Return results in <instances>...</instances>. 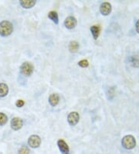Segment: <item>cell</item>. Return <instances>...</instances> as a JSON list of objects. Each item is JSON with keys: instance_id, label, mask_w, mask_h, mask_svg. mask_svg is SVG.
<instances>
[{"instance_id": "obj_1", "label": "cell", "mask_w": 139, "mask_h": 154, "mask_svg": "<svg viewBox=\"0 0 139 154\" xmlns=\"http://www.w3.org/2000/svg\"><path fill=\"white\" fill-rule=\"evenodd\" d=\"M13 31V26L9 21L4 20L0 23V35L2 37L9 36Z\"/></svg>"}, {"instance_id": "obj_2", "label": "cell", "mask_w": 139, "mask_h": 154, "mask_svg": "<svg viewBox=\"0 0 139 154\" xmlns=\"http://www.w3.org/2000/svg\"><path fill=\"white\" fill-rule=\"evenodd\" d=\"M122 146L126 149H132L135 147L136 146V140L133 135H125L122 139Z\"/></svg>"}, {"instance_id": "obj_3", "label": "cell", "mask_w": 139, "mask_h": 154, "mask_svg": "<svg viewBox=\"0 0 139 154\" xmlns=\"http://www.w3.org/2000/svg\"><path fill=\"white\" fill-rule=\"evenodd\" d=\"M33 66L30 62H24L20 67L21 73L22 75H26V76H30L33 74Z\"/></svg>"}, {"instance_id": "obj_4", "label": "cell", "mask_w": 139, "mask_h": 154, "mask_svg": "<svg viewBox=\"0 0 139 154\" xmlns=\"http://www.w3.org/2000/svg\"><path fill=\"white\" fill-rule=\"evenodd\" d=\"M28 144L32 148H38L41 144V139L39 135H32L28 139Z\"/></svg>"}, {"instance_id": "obj_5", "label": "cell", "mask_w": 139, "mask_h": 154, "mask_svg": "<svg viewBox=\"0 0 139 154\" xmlns=\"http://www.w3.org/2000/svg\"><path fill=\"white\" fill-rule=\"evenodd\" d=\"M80 120V115L76 111H74V112H71L69 114L68 117H67V121H68V123L71 125V126L76 125Z\"/></svg>"}, {"instance_id": "obj_6", "label": "cell", "mask_w": 139, "mask_h": 154, "mask_svg": "<svg viewBox=\"0 0 139 154\" xmlns=\"http://www.w3.org/2000/svg\"><path fill=\"white\" fill-rule=\"evenodd\" d=\"M22 125H23V122L22 120L19 118V117H15L13 118L11 121V128L15 131L17 130H19L20 128H22Z\"/></svg>"}, {"instance_id": "obj_7", "label": "cell", "mask_w": 139, "mask_h": 154, "mask_svg": "<svg viewBox=\"0 0 139 154\" xmlns=\"http://www.w3.org/2000/svg\"><path fill=\"white\" fill-rule=\"evenodd\" d=\"M111 10H112L111 5L108 2L102 3L100 6V13H101L102 15H104V16L109 15L111 12Z\"/></svg>"}, {"instance_id": "obj_8", "label": "cell", "mask_w": 139, "mask_h": 154, "mask_svg": "<svg viewBox=\"0 0 139 154\" xmlns=\"http://www.w3.org/2000/svg\"><path fill=\"white\" fill-rule=\"evenodd\" d=\"M64 25L69 30L74 29L77 26V20L74 17H68L66 18L64 21Z\"/></svg>"}, {"instance_id": "obj_9", "label": "cell", "mask_w": 139, "mask_h": 154, "mask_svg": "<svg viewBox=\"0 0 139 154\" xmlns=\"http://www.w3.org/2000/svg\"><path fill=\"white\" fill-rule=\"evenodd\" d=\"M58 147H59V150L63 154H69L70 153V148H69L68 145L67 143L63 140V139H59L57 142Z\"/></svg>"}, {"instance_id": "obj_10", "label": "cell", "mask_w": 139, "mask_h": 154, "mask_svg": "<svg viewBox=\"0 0 139 154\" xmlns=\"http://www.w3.org/2000/svg\"><path fill=\"white\" fill-rule=\"evenodd\" d=\"M20 5L25 9H30L36 5V1L34 0H21Z\"/></svg>"}, {"instance_id": "obj_11", "label": "cell", "mask_w": 139, "mask_h": 154, "mask_svg": "<svg viewBox=\"0 0 139 154\" xmlns=\"http://www.w3.org/2000/svg\"><path fill=\"white\" fill-rule=\"evenodd\" d=\"M59 98L56 94H51L49 97V102H50V105L53 106V107H56L58 103H59Z\"/></svg>"}, {"instance_id": "obj_12", "label": "cell", "mask_w": 139, "mask_h": 154, "mask_svg": "<svg viewBox=\"0 0 139 154\" xmlns=\"http://www.w3.org/2000/svg\"><path fill=\"white\" fill-rule=\"evenodd\" d=\"M91 31L92 33V35L94 38V40H97L98 38L99 35H100V27L99 26H97V25L92 26L91 27Z\"/></svg>"}, {"instance_id": "obj_13", "label": "cell", "mask_w": 139, "mask_h": 154, "mask_svg": "<svg viewBox=\"0 0 139 154\" xmlns=\"http://www.w3.org/2000/svg\"><path fill=\"white\" fill-rule=\"evenodd\" d=\"M9 93V87L6 83H0V97H4Z\"/></svg>"}, {"instance_id": "obj_14", "label": "cell", "mask_w": 139, "mask_h": 154, "mask_svg": "<svg viewBox=\"0 0 139 154\" xmlns=\"http://www.w3.org/2000/svg\"><path fill=\"white\" fill-rule=\"evenodd\" d=\"M48 17H49V19L51 20L54 23L58 24V23H59V17H58V14L56 12L50 11V13H48Z\"/></svg>"}, {"instance_id": "obj_15", "label": "cell", "mask_w": 139, "mask_h": 154, "mask_svg": "<svg viewBox=\"0 0 139 154\" xmlns=\"http://www.w3.org/2000/svg\"><path fill=\"white\" fill-rule=\"evenodd\" d=\"M78 48H79V44H78V42H75V41L71 42V43L69 45V50L71 52H77Z\"/></svg>"}, {"instance_id": "obj_16", "label": "cell", "mask_w": 139, "mask_h": 154, "mask_svg": "<svg viewBox=\"0 0 139 154\" xmlns=\"http://www.w3.org/2000/svg\"><path fill=\"white\" fill-rule=\"evenodd\" d=\"M7 121V116L3 113H0V125H4L5 124H6Z\"/></svg>"}, {"instance_id": "obj_17", "label": "cell", "mask_w": 139, "mask_h": 154, "mask_svg": "<svg viewBox=\"0 0 139 154\" xmlns=\"http://www.w3.org/2000/svg\"><path fill=\"white\" fill-rule=\"evenodd\" d=\"M30 153V149L28 148L26 146H22L19 150V154H29Z\"/></svg>"}, {"instance_id": "obj_18", "label": "cell", "mask_w": 139, "mask_h": 154, "mask_svg": "<svg viewBox=\"0 0 139 154\" xmlns=\"http://www.w3.org/2000/svg\"><path fill=\"white\" fill-rule=\"evenodd\" d=\"M78 65L82 68H87V66H89V62H88V61L87 60L83 59V60H81L78 62Z\"/></svg>"}, {"instance_id": "obj_19", "label": "cell", "mask_w": 139, "mask_h": 154, "mask_svg": "<svg viewBox=\"0 0 139 154\" xmlns=\"http://www.w3.org/2000/svg\"><path fill=\"white\" fill-rule=\"evenodd\" d=\"M24 101L22 100H18L16 101V107H23V105H24Z\"/></svg>"}, {"instance_id": "obj_20", "label": "cell", "mask_w": 139, "mask_h": 154, "mask_svg": "<svg viewBox=\"0 0 139 154\" xmlns=\"http://www.w3.org/2000/svg\"><path fill=\"white\" fill-rule=\"evenodd\" d=\"M136 30H137V32L139 34V20L136 23Z\"/></svg>"}]
</instances>
